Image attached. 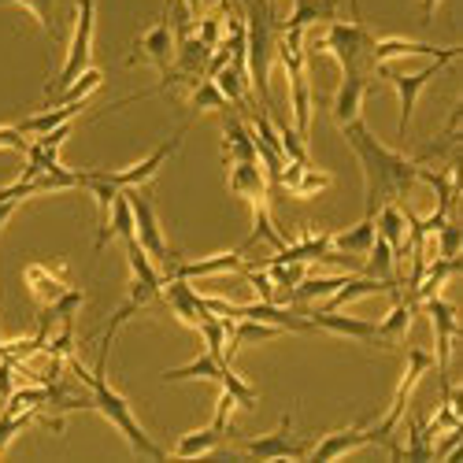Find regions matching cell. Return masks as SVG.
Listing matches in <instances>:
<instances>
[{"instance_id":"cell-29","label":"cell","mask_w":463,"mask_h":463,"mask_svg":"<svg viewBox=\"0 0 463 463\" xmlns=\"http://www.w3.org/2000/svg\"><path fill=\"white\" fill-rule=\"evenodd\" d=\"M222 367H226V360H219V356L204 353V356H197V360H193V364H185V367L164 371V382H189V378H204V382H215V385H219V374H222Z\"/></svg>"},{"instance_id":"cell-17","label":"cell","mask_w":463,"mask_h":463,"mask_svg":"<svg viewBox=\"0 0 463 463\" xmlns=\"http://www.w3.org/2000/svg\"><path fill=\"white\" fill-rule=\"evenodd\" d=\"M160 297H164V304L171 307V312H175L185 326H193V330H197V326L204 323V316H212L208 307H204V297H201L197 289H193L185 279H167Z\"/></svg>"},{"instance_id":"cell-28","label":"cell","mask_w":463,"mask_h":463,"mask_svg":"<svg viewBox=\"0 0 463 463\" xmlns=\"http://www.w3.org/2000/svg\"><path fill=\"white\" fill-rule=\"evenodd\" d=\"M334 8H337V0H297L293 15H289L282 26L307 30V26H316V23H330V19H334Z\"/></svg>"},{"instance_id":"cell-33","label":"cell","mask_w":463,"mask_h":463,"mask_svg":"<svg viewBox=\"0 0 463 463\" xmlns=\"http://www.w3.org/2000/svg\"><path fill=\"white\" fill-rule=\"evenodd\" d=\"M219 390H226L230 397H234L238 408H249V411L256 408V390H252V385H249L234 367H230V364H226L222 374H219Z\"/></svg>"},{"instance_id":"cell-41","label":"cell","mask_w":463,"mask_h":463,"mask_svg":"<svg viewBox=\"0 0 463 463\" xmlns=\"http://www.w3.org/2000/svg\"><path fill=\"white\" fill-rule=\"evenodd\" d=\"M275 5H279V0H267V8H271V12H275Z\"/></svg>"},{"instance_id":"cell-15","label":"cell","mask_w":463,"mask_h":463,"mask_svg":"<svg viewBox=\"0 0 463 463\" xmlns=\"http://www.w3.org/2000/svg\"><path fill=\"white\" fill-rule=\"evenodd\" d=\"M23 279H26V289H30L37 307H49L56 297H63L71 289L63 263H26Z\"/></svg>"},{"instance_id":"cell-14","label":"cell","mask_w":463,"mask_h":463,"mask_svg":"<svg viewBox=\"0 0 463 463\" xmlns=\"http://www.w3.org/2000/svg\"><path fill=\"white\" fill-rule=\"evenodd\" d=\"M401 56H430V60H456L459 45H430V42H408V37H374L371 63L401 60Z\"/></svg>"},{"instance_id":"cell-5","label":"cell","mask_w":463,"mask_h":463,"mask_svg":"<svg viewBox=\"0 0 463 463\" xmlns=\"http://www.w3.org/2000/svg\"><path fill=\"white\" fill-rule=\"evenodd\" d=\"M93 33H97V0H74V33H71V49L60 67V74L49 82V97L67 90L93 60Z\"/></svg>"},{"instance_id":"cell-12","label":"cell","mask_w":463,"mask_h":463,"mask_svg":"<svg viewBox=\"0 0 463 463\" xmlns=\"http://www.w3.org/2000/svg\"><path fill=\"white\" fill-rule=\"evenodd\" d=\"M175 26H171V19H160L156 26H148L141 37H137V45H134V52L127 56V63H152V67H160V71H167L171 67V60H175Z\"/></svg>"},{"instance_id":"cell-6","label":"cell","mask_w":463,"mask_h":463,"mask_svg":"<svg viewBox=\"0 0 463 463\" xmlns=\"http://www.w3.org/2000/svg\"><path fill=\"white\" fill-rule=\"evenodd\" d=\"M434 367V356L427 353V349H408V360H404V378H401V385H397V393H393V404H390V411H385L378 422H374V430H378V438H382V445L390 449V456L397 459V441H393V430H397V422L404 419V408H408V401H411V393H415V385L422 382V374H427Z\"/></svg>"},{"instance_id":"cell-18","label":"cell","mask_w":463,"mask_h":463,"mask_svg":"<svg viewBox=\"0 0 463 463\" xmlns=\"http://www.w3.org/2000/svg\"><path fill=\"white\" fill-rule=\"evenodd\" d=\"M279 185L289 193V197L307 201V197H319V193H326V189L334 185V175L316 171L312 164H297V160H289V164L282 167V175H279Z\"/></svg>"},{"instance_id":"cell-16","label":"cell","mask_w":463,"mask_h":463,"mask_svg":"<svg viewBox=\"0 0 463 463\" xmlns=\"http://www.w3.org/2000/svg\"><path fill=\"white\" fill-rule=\"evenodd\" d=\"M238 271H249V263L241 252H219V256H204V260H189V263H178L167 271V279H215V275H238Z\"/></svg>"},{"instance_id":"cell-20","label":"cell","mask_w":463,"mask_h":463,"mask_svg":"<svg viewBox=\"0 0 463 463\" xmlns=\"http://www.w3.org/2000/svg\"><path fill=\"white\" fill-rule=\"evenodd\" d=\"M364 445H382V438H378V430L374 427H349V430H334V434H326L316 449H307V456L312 459H337V456H349V452H356V449H364Z\"/></svg>"},{"instance_id":"cell-2","label":"cell","mask_w":463,"mask_h":463,"mask_svg":"<svg viewBox=\"0 0 463 463\" xmlns=\"http://www.w3.org/2000/svg\"><path fill=\"white\" fill-rule=\"evenodd\" d=\"M67 367H71V374H79V382L90 390V408L93 411H100L115 430H119L123 438H127V445L137 452V456H148V459H164L167 452L152 441L148 434H145V427L137 422V415H134V408H130V401L115 390V385L104 378V367H97V371H86L74 356H67Z\"/></svg>"},{"instance_id":"cell-35","label":"cell","mask_w":463,"mask_h":463,"mask_svg":"<svg viewBox=\"0 0 463 463\" xmlns=\"http://www.w3.org/2000/svg\"><path fill=\"white\" fill-rule=\"evenodd\" d=\"M393 267H397V260H393L390 241H382L374 234V245L367 249V271L364 275H371V279H393Z\"/></svg>"},{"instance_id":"cell-21","label":"cell","mask_w":463,"mask_h":463,"mask_svg":"<svg viewBox=\"0 0 463 463\" xmlns=\"http://www.w3.org/2000/svg\"><path fill=\"white\" fill-rule=\"evenodd\" d=\"M226 185L234 197H241L249 204H271V182H267L260 164H230Z\"/></svg>"},{"instance_id":"cell-8","label":"cell","mask_w":463,"mask_h":463,"mask_svg":"<svg viewBox=\"0 0 463 463\" xmlns=\"http://www.w3.org/2000/svg\"><path fill=\"white\" fill-rule=\"evenodd\" d=\"M127 201H130V212H134V238H137V245L145 249V256L156 263L164 271V279H167V271L175 267V252H171L164 230H160L156 208H152V201L145 197L141 189H127Z\"/></svg>"},{"instance_id":"cell-7","label":"cell","mask_w":463,"mask_h":463,"mask_svg":"<svg viewBox=\"0 0 463 463\" xmlns=\"http://www.w3.org/2000/svg\"><path fill=\"white\" fill-rule=\"evenodd\" d=\"M452 60H434V63H427L422 71H401L393 60H385V63H374L378 67V74L385 82H390L393 90H397V97H401V119H397V134L404 137L408 134V127H411V115H415V100H419V93L427 90L438 74L449 67Z\"/></svg>"},{"instance_id":"cell-23","label":"cell","mask_w":463,"mask_h":463,"mask_svg":"<svg viewBox=\"0 0 463 463\" xmlns=\"http://www.w3.org/2000/svg\"><path fill=\"white\" fill-rule=\"evenodd\" d=\"M222 164H260L256 160V134L252 127H245L241 119H230L222 123Z\"/></svg>"},{"instance_id":"cell-22","label":"cell","mask_w":463,"mask_h":463,"mask_svg":"<svg viewBox=\"0 0 463 463\" xmlns=\"http://www.w3.org/2000/svg\"><path fill=\"white\" fill-rule=\"evenodd\" d=\"M374 234H378L382 241H390L393 260L404 263V256H408V215H404V208H401L397 201L382 204V208L374 212Z\"/></svg>"},{"instance_id":"cell-36","label":"cell","mask_w":463,"mask_h":463,"mask_svg":"<svg viewBox=\"0 0 463 463\" xmlns=\"http://www.w3.org/2000/svg\"><path fill=\"white\" fill-rule=\"evenodd\" d=\"M397 459H430V438L422 434V422H408V445L397 449Z\"/></svg>"},{"instance_id":"cell-31","label":"cell","mask_w":463,"mask_h":463,"mask_svg":"<svg viewBox=\"0 0 463 463\" xmlns=\"http://www.w3.org/2000/svg\"><path fill=\"white\" fill-rule=\"evenodd\" d=\"M212 82L219 86V93L226 97L230 108H245V100H249V74H241V71H234L226 63L222 71L212 74Z\"/></svg>"},{"instance_id":"cell-3","label":"cell","mask_w":463,"mask_h":463,"mask_svg":"<svg viewBox=\"0 0 463 463\" xmlns=\"http://www.w3.org/2000/svg\"><path fill=\"white\" fill-rule=\"evenodd\" d=\"M275 12L267 0H249L245 8V63H249V82L260 93L263 111H271V63H275Z\"/></svg>"},{"instance_id":"cell-30","label":"cell","mask_w":463,"mask_h":463,"mask_svg":"<svg viewBox=\"0 0 463 463\" xmlns=\"http://www.w3.org/2000/svg\"><path fill=\"white\" fill-rule=\"evenodd\" d=\"M345 279L349 275H323V279H312V275H304L289 293H286V300H293V304H304V300H319V297H330L334 289H341L345 286Z\"/></svg>"},{"instance_id":"cell-38","label":"cell","mask_w":463,"mask_h":463,"mask_svg":"<svg viewBox=\"0 0 463 463\" xmlns=\"http://www.w3.org/2000/svg\"><path fill=\"white\" fill-rule=\"evenodd\" d=\"M0 148H12V152H30V137L19 127H0Z\"/></svg>"},{"instance_id":"cell-19","label":"cell","mask_w":463,"mask_h":463,"mask_svg":"<svg viewBox=\"0 0 463 463\" xmlns=\"http://www.w3.org/2000/svg\"><path fill=\"white\" fill-rule=\"evenodd\" d=\"M367 93H371L367 74H364V71H345V79H341V86H337V93H334V123L345 127V123L360 119Z\"/></svg>"},{"instance_id":"cell-25","label":"cell","mask_w":463,"mask_h":463,"mask_svg":"<svg viewBox=\"0 0 463 463\" xmlns=\"http://www.w3.org/2000/svg\"><path fill=\"white\" fill-rule=\"evenodd\" d=\"M415 307H419V300L411 297V293H393V307H390V316H385L382 323H378V337L385 341V345H390V349H393V345L408 334V326H411V319H415Z\"/></svg>"},{"instance_id":"cell-32","label":"cell","mask_w":463,"mask_h":463,"mask_svg":"<svg viewBox=\"0 0 463 463\" xmlns=\"http://www.w3.org/2000/svg\"><path fill=\"white\" fill-rule=\"evenodd\" d=\"M252 219H256V230L249 234V241H245L241 249H249V245H256V241H267V245H275V249H286V245H289V241L279 234L275 219H271V204H252Z\"/></svg>"},{"instance_id":"cell-13","label":"cell","mask_w":463,"mask_h":463,"mask_svg":"<svg viewBox=\"0 0 463 463\" xmlns=\"http://www.w3.org/2000/svg\"><path fill=\"white\" fill-rule=\"evenodd\" d=\"M312 330H326V334H337V337H349V341H364V345H374V349H390L382 337H378V323H367V319H356V316H341V312H312L307 316Z\"/></svg>"},{"instance_id":"cell-34","label":"cell","mask_w":463,"mask_h":463,"mask_svg":"<svg viewBox=\"0 0 463 463\" xmlns=\"http://www.w3.org/2000/svg\"><path fill=\"white\" fill-rule=\"evenodd\" d=\"M189 108L193 111H226V97L219 93V86L212 79H197L193 82V93H189Z\"/></svg>"},{"instance_id":"cell-26","label":"cell","mask_w":463,"mask_h":463,"mask_svg":"<svg viewBox=\"0 0 463 463\" xmlns=\"http://www.w3.org/2000/svg\"><path fill=\"white\" fill-rule=\"evenodd\" d=\"M374 245V215H364L356 226L330 234V249L345 252V256H367V249Z\"/></svg>"},{"instance_id":"cell-37","label":"cell","mask_w":463,"mask_h":463,"mask_svg":"<svg viewBox=\"0 0 463 463\" xmlns=\"http://www.w3.org/2000/svg\"><path fill=\"white\" fill-rule=\"evenodd\" d=\"M0 5H23L33 12V19L42 23V30L52 33V0H0Z\"/></svg>"},{"instance_id":"cell-27","label":"cell","mask_w":463,"mask_h":463,"mask_svg":"<svg viewBox=\"0 0 463 463\" xmlns=\"http://www.w3.org/2000/svg\"><path fill=\"white\" fill-rule=\"evenodd\" d=\"M222 438H226V430H215V427H208V430H193V434H185L175 449H171V456L175 459H193V456H212L219 445H222Z\"/></svg>"},{"instance_id":"cell-10","label":"cell","mask_w":463,"mask_h":463,"mask_svg":"<svg viewBox=\"0 0 463 463\" xmlns=\"http://www.w3.org/2000/svg\"><path fill=\"white\" fill-rule=\"evenodd\" d=\"M238 452L256 456V459H304V456H307V441H297V438H293V419L286 415V419L279 422V430L263 434V438H245V441H238Z\"/></svg>"},{"instance_id":"cell-1","label":"cell","mask_w":463,"mask_h":463,"mask_svg":"<svg viewBox=\"0 0 463 463\" xmlns=\"http://www.w3.org/2000/svg\"><path fill=\"white\" fill-rule=\"evenodd\" d=\"M345 141H349L353 156L360 160V171H364V185H367V215H374L382 204L390 201H401L415 189L419 182V160L404 156V152L382 145L374 137V130L364 123V119H353L341 127Z\"/></svg>"},{"instance_id":"cell-40","label":"cell","mask_w":463,"mask_h":463,"mask_svg":"<svg viewBox=\"0 0 463 463\" xmlns=\"http://www.w3.org/2000/svg\"><path fill=\"white\" fill-rule=\"evenodd\" d=\"M182 5L189 8V15H201L204 12V0H182Z\"/></svg>"},{"instance_id":"cell-39","label":"cell","mask_w":463,"mask_h":463,"mask_svg":"<svg viewBox=\"0 0 463 463\" xmlns=\"http://www.w3.org/2000/svg\"><path fill=\"white\" fill-rule=\"evenodd\" d=\"M438 5H441V0H422V5H419V12H422V23H430V19H434Z\"/></svg>"},{"instance_id":"cell-11","label":"cell","mask_w":463,"mask_h":463,"mask_svg":"<svg viewBox=\"0 0 463 463\" xmlns=\"http://www.w3.org/2000/svg\"><path fill=\"white\" fill-rule=\"evenodd\" d=\"M182 134H185V127L175 134V137H167L156 152H148V156L145 160H137L134 167H123V171H97L104 182H111V185H119V189H141L145 182H152V178H156V171L175 156V152H178V145H182Z\"/></svg>"},{"instance_id":"cell-9","label":"cell","mask_w":463,"mask_h":463,"mask_svg":"<svg viewBox=\"0 0 463 463\" xmlns=\"http://www.w3.org/2000/svg\"><path fill=\"white\" fill-rule=\"evenodd\" d=\"M419 307H427V316H430V326H434V367L441 374V393L449 390V364H452V345L459 337V316H456V307L449 300L438 297H427Z\"/></svg>"},{"instance_id":"cell-4","label":"cell","mask_w":463,"mask_h":463,"mask_svg":"<svg viewBox=\"0 0 463 463\" xmlns=\"http://www.w3.org/2000/svg\"><path fill=\"white\" fill-rule=\"evenodd\" d=\"M371 45H374V33L364 23H341L330 19L326 30L312 42L316 52H330L341 71H364L371 63Z\"/></svg>"},{"instance_id":"cell-24","label":"cell","mask_w":463,"mask_h":463,"mask_svg":"<svg viewBox=\"0 0 463 463\" xmlns=\"http://www.w3.org/2000/svg\"><path fill=\"white\" fill-rule=\"evenodd\" d=\"M111 238H134V212H130V201H127V189H119V197L111 201V212H108V219H104V226L97 230V241H93V249L100 252Z\"/></svg>"},{"instance_id":"cell-42","label":"cell","mask_w":463,"mask_h":463,"mask_svg":"<svg viewBox=\"0 0 463 463\" xmlns=\"http://www.w3.org/2000/svg\"><path fill=\"white\" fill-rule=\"evenodd\" d=\"M167 5H171V0H167Z\"/></svg>"}]
</instances>
